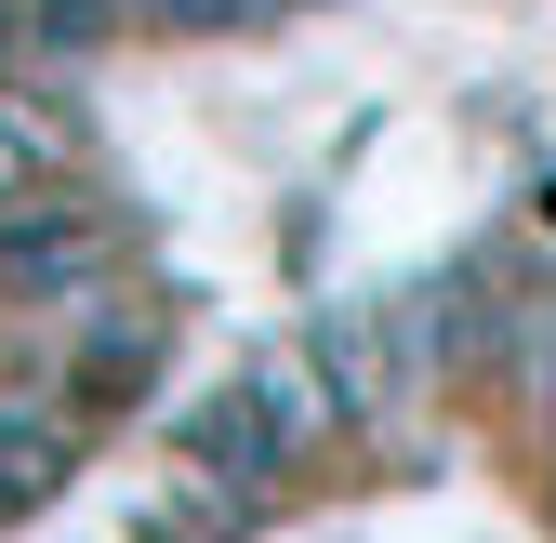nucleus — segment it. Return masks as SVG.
I'll return each mask as SVG.
<instances>
[{
	"label": "nucleus",
	"mask_w": 556,
	"mask_h": 543,
	"mask_svg": "<svg viewBox=\"0 0 556 543\" xmlns=\"http://www.w3.org/2000/svg\"><path fill=\"white\" fill-rule=\"evenodd\" d=\"M331 425H344V384H331V358H318V345H278V358H252L239 384H213V397H199L186 464H226V478L278 491V478H292V464H305Z\"/></svg>",
	"instance_id": "nucleus-1"
},
{
	"label": "nucleus",
	"mask_w": 556,
	"mask_h": 543,
	"mask_svg": "<svg viewBox=\"0 0 556 543\" xmlns=\"http://www.w3.org/2000/svg\"><path fill=\"white\" fill-rule=\"evenodd\" d=\"M318 358L344 384V412H384V397H410V371H425V305H344L318 331Z\"/></svg>",
	"instance_id": "nucleus-4"
},
{
	"label": "nucleus",
	"mask_w": 556,
	"mask_h": 543,
	"mask_svg": "<svg viewBox=\"0 0 556 543\" xmlns=\"http://www.w3.org/2000/svg\"><path fill=\"white\" fill-rule=\"evenodd\" d=\"M106 265H119V226L93 199H53V186L0 199V292L14 305H93Z\"/></svg>",
	"instance_id": "nucleus-2"
},
{
	"label": "nucleus",
	"mask_w": 556,
	"mask_h": 543,
	"mask_svg": "<svg viewBox=\"0 0 556 543\" xmlns=\"http://www.w3.org/2000/svg\"><path fill=\"white\" fill-rule=\"evenodd\" d=\"M80 412L93 397H0V530L80 478Z\"/></svg>",
	"instance_id": "nucleus-3"
},
{
	"label": "nucleus",
	"mask_w": 556,
	"mask_h": 543,
	"mask_svg": "<svg viewBox=\"0 0 556 543\" xmlns=\"http://www.w3.org/2000/svg\"><path fill=\"white\" fill-rule=\"evenodd\" d=\"M27 186H53V132L27 106H0V199H27Z\"/></svg>",
	"instance_id": "nucleus-5"
}]
</instances>
